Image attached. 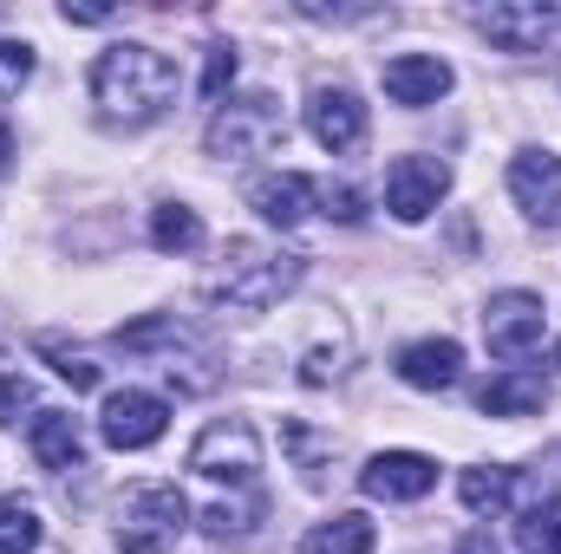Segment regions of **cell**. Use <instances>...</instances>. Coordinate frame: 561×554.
<instances>
[{"instance_id": "obj_16", "label": "cell", "mask_w": 561, "mask_h": 554, "mask_svg": "<svg viewBox=\"0 0 561 554\" xmlns=\"http://www.w3.org/2000/svg\"><path fill=\"white\" fill-rule=\"evenodd\" d=\"M477 405H483V417H536L549 405V379L529 372V366H510L477 392Z\"/></svg>"}, {"instance_id": "obj_28", "label": "cell", "mask_w": 561, "mask_h": 554, "mask_svg": "<svg viewBox=\"0 0 561 554\" xmlns=\"http://www.w3.org/2000/svg\"><path fill=\"white\" fill-rule=\"evenodd\" d=\"M59 13H66L72 26H99V20H112V7H99V0H66Z\"/></svg>"}, {"instance_id": "obj_17", "label": "cell", "mask_w": 561, "mask_h": 554, "mask_svg": "<svg viewBox=\"0 0 561 554\" xmlns=\"http://www.w3.org/2000/svg\"><path fill=\"white\" fill-rule=\"evenodd\" d=\"M26 443H33V457H39L46 470H79V463H85V430H79L72 412H33Z\"/></svg>"}, {"instance_id": "obj_15", "label": "cell", "mask_w": 561, "mask_h": 554, "mask_svg": "<svg viewBox=\"0 0 561 554\" xmlns=\"http://www.w3.org/2000/svg\"><path fill=\"white\" fill-rule=\"evenodd\" d=\"M399 379L412 392H450L463 379V346L457 339H412L399 353Z\"/></svg>"}, {"instance_id": "obj_24", "label": "cell", "mask_w": 561, "mask_h": 554, "mask_svg": "<svg viewBox=\"0 0 561 554\" xmlns=\"http://www.w3.org/2000/svg\"><path fill=\"white\" fill-rule=\"evenodd\" d=\"M33 79V46L26 39H0V99H13Z\"/></svg>"}, {"instance_id": "obj_20", "label": "cell", "mask_w": 561, "mask_h": 554, "mask_svg": "<svg viewBox=\"0 0 561 554\" xmlns=\"http://www.w3.org/2000/svg\"><path fill=\"white\" fill-rule=\"evenodd\" d=\"M150 249H157V255H190V249H203V216H196L190 203H157V216H150Z\"/></svg>"}, {"instance_id": "obj_23", "label": "cell", "mask_w": 561, "mask_h": 554, "mask_svg": "<svg viewBox=\"0 0 561 554\" xmlns=\"http://www.w3.org/2000/svg\"><path fill=\"white\" fill-rule=\"evenodd\" d=\"M39 353L53 359V372H59L72 392H92V385H99V366H92L85 353H72V346H59V339H39Z\"/></svg>"}, {"instance_id": "obj_8", "label": "cell", "mask_w": 561, "mask_h": 554, "mask_svg": "<svg viewBox=\"0 0 561 554\" xmlns=\"http://www.w3.org/2000/svg\"><path fill=\"white\" fill-rule=\"evenodd\" d=\"M450 196V163L444 157H399L392 170H386V209L399 216V222H424V216H437V203Z\"/></svg>"}, {"instance_id": "obj_11", "label": "cell", "mask_w": 561, "mask_h": 554, "mask_svg": "<svg viewBox=\"0 0 561 554\" xmlns=\"http://www.w3.org/2000/svg\"><path fill=\"white\" fill-rule=\"evenodd\" d=\"M359 489L373 503H419V496L437 489V463L424 450H379V457H366Z\"/></svg>"}, {"instance_id": "obj_4", "label": "cell", "mask_w": 561, "mask_h": 554, "mask_svg": "<svg viewBox=\"0 0 561 554\" xmlns=\"http://www.w3.org/2000/svg\"><path fill=\"white\" fill-rule=\"evenodd\" d=\"M209 157H222V163H249V157H268L280 143V105L275 92H236L229 105H216V118H209Z\"/></svg>"}, {"instance_id": "obj_9", "label": "cell", "mask_w": 561, "mask_h": 554, "mask_svg": "<svg viewBox=\"0 0 561 554\" xmlns=\"http://www.w3.org/2000/svg\"><path fill=\"white\" fill-rule=\"evenodd\" d=\"M510 196L536 229H561V157L556 150H516Z\"/></svg>"}, {"instance_id": "obj_21", "label": "cell", "mask_w": 561, "mask_h": 554, "mask_svg": "<svg viewBox=\"0 0 561 554\" xmlns=\"http://www.w3.org/2000/svg\"><path fill=\"white\" fill-rule=\"evenodd\" d=\"M39 549V509L20 496H0V554H33Z\"/></svg>"}, {"instance_id": "obj_1", "label": "cell", "mask_w": 561, "mask_h": 554, "mask_svg": "<svg viewBox=\"0 0 561 554\" xmlns=\"http://www.w3.org/2000/svg\"><path fill=\"white\" fill-rule=\"evenodd\" d=\"M92 105L105 125L144 131L176 105V59L144 46V39H118L92 59Z\"/></svg>"}, {"instance_id": "obj_25", "label": "cell", "mask_w": 561, "mask_h": 554, "mask_svg": "<svg viewBox=\"0 0 561 554\" xmlns=\"http://www.w3.org/2000/svg\"><path fill=\"white\" fill-rule=\"evenodd\" d=\"M229 85H236V46H209V59H203V99L222 105Z\"/></svg>"}, {"instance_id": "obj_19", "label": "cell", "mask_w": 561, "mask_h": 554, "mask_svg": "<svg viewBox=\"0 0 561 554\" xmlns=\"http://www.w3.org/2000/svg\"><path fill=\"white\" fill-rule=\"evenodd\" d=\"M457 496H463L470 516H503L510 496H516V470H503V463H477V470L457 476Z\"/></svg>"}, {"instance_id": "obj_30", "label": "cell", "mask_w": 561, "mask_h": 554, "mask_svg": "<svg viewBox=\"0 0 561 554\" xmlns=\"http://www.w3.org/2000/svg\"><path fill=\"white\" fill-rule=\"evenodd\" d=\"M7 163H13V125L0 118V176H7Z\"/></svg>"}, {"instance_id": "obj_31", "label": "cell", "mask_w": 561, "mask_h": 554, "mask_svg": "<svg viewBox=\"0 0 561 554\" xmlns=\"http://www.w3.org/2000/svg\"><path fill=\"white\" fill-rule=\"evenodd\" d=\"M549 549H556V554H561V529H556V542H549Z\"/></svg>"}, {"instance_id": "obj_3", "label": "cell", "mask_w": 561, "mask_h": 554, "mask_svg": "<svg viewBox=\"0 0 561 554\" xmlns=\"http://www.w3.org/2000/svg\"><path fill=\"white\" fill-rule=\"evenodd\" d=\"M183 529H190V496L176 483H138L125 496V509H118L112 542L125 554H170Z\"/></svg>"}, {"instance_id": "obj_7", "label": "cell", "mask_w": 561, "mask_h": 554, "mask_svg": "<svg viewBox=\"0 0 561 554\" xmlns=\"http://www.w3.org/2000/svg\"><path fill=\"white\" fill-rule=\"evenodd\" d=\"M542 339H549V307H542V293H529V287L490 293V307H483V346H490L496 359H529Z\"/></svg>"}, {"instance_id": "obj_10", "label": "cell", "mask_w": 561, "mask_h": 554, "mask_svg": "<svg viewBox=\"0 0 561 554\" xmlns=\"http://www.w3.org/2000/svg\"><path fill=\"white\" fill-rule=\"evenodd\" d=\"M163 424H170V405H163L157 392H138V385H125V392H112V399H105L99 437H105L112 450H150V443L163 437Z\"/></svg>"}, {"instance_id": "obj_18", "label": "cell", "mask_w": 561, "mask_h": 554, "mask_svg": "<svg viewBox=\"0 0 561 554\" xmlns=\"http://www.w3.org/2000/svg\"><path fill=\"white\" fill-rule=\"evenodd\" d=\"M373 549H379V529H373L359 509L313 522V529H307V542H300V554H373Z\"/></svg>"}, {"instance_id": "obj_14", "label": "cell", "mask_w": 561, "mask_h": 554, "mask_svg": "<svg viewBox=\"0 0 561 554\" xmlns=\"http://www.w3.org/2000/svg\"><path fill=\"white\" fill-rule=\"evenodd\" d=\"M249 209L262 222H275V229H294V222H307L320 209V183L300 176V170H268V176L249 183Z\"/></svg>"}, {"instance_id": "obj_22", "label": "cell", "mask_w": 561, "mask_h": 554, "mask_svg": "<svg viewBox=\"0 0 561 554\" xmlns=\"http://www.w3.org/2000/svg\"><path fill=\"white\" fill-rule=\"evenodd\" d=\"M255 522H262V503H242V509L209 503V509H203V535H209V542H242V535H255Z\"/></svg>"}, {"instance_id": "obj_27", "label": "cell", "mask_w": 561, "mask_h": 554, "mask_svg": "<svg viewBox=\"0 0 561 554\" xmlns=\"http://www.w3.org/2000/svg\"><path fill=\"white\" fill-rule=\"evenodd\" d=\"M320 209H327L333 222H359V216H366V196H359L353 183H340V189H333V183H320Z\"/></svg>"}, {"instance_id": "obj_6", "label": "cell", "mask_w": 561, "mask_h": 554, "mask_svg": "<svg viewBox=\"0 0 561 554\" xmlns=\"http://www.w3.org/2000/svg\"><path fill=\"white\" fill-rule=\"evenodd\" d=\"M477 33L503 53H561V0H496L477 13Z\"/></svg>"}, {"instance_id": "obj_12", "label": "cell", "mask_w": 561, "mask_h": 554, "mask_svg": "<svg viewBox=\"0 0 561 554\" xmlns=\"http://www.w3.org/2000/svg\"><path fill=\"white\" fill-rule=\"evenodd\" d=\"M307 131L320 150H353V143L366 138V105H359V92H346V85H313V99H307Z\"/></svg>"}, {"instance_id": "obj_26", "label": "cell", "mask_w": 561, "mask_h": 554, "mask_svg": "<svg viewBox=\"0 0 561 554\" xmlns=\"http://www.w3.org/2000/svg\"><path fill=\"white\" fill-rule=\"evenodd\" d=\"M20 412H33V379L26 372H0V424H20Z\"/></svg>"}, {"instance_id": "obj_29", "label": "cell", "mask_w": 561, "mask_h": 554, "mask_svg": "<svg viewBox=\"0 0 561 554\" xmlns=\"http://www.w3.org/2000/svg\"><path fill=\"white\" fill-rule=\"evenodd\" d=\"M457 554H503V542H496L490 529H477V535H463V549Z\"/></svg>"}, {"instance_id": "obj_13", "label": "cell", "mask_w": 561, "mask_h": 554, "mask_svg": "<svg viewBox=\"0 0 561 554\" xmlns=\"http://www.w3.org/2000/svg\"><path fill=\"white\" fill-rule=\"evenodd\" d=\"M386 99L392 105H405V112H424V105H437L450 85H457V72L437 59V53H399V59H386Z\"/></svg>"}, {"instance_id": "obj_5", "label": "cell", "mask_w": 561, "mask_h": 554, "mask_svg": "<svg viewBox=\"0 0 561 554\" xmlns=\"http://www.w3.org/2000/svg\"><path fill=\"white\" fill-rule=\"evenodd\" d=\"M190 470L209 476V483L249 489V483L262 476V437H255V424H249V417H216V424L190 443Z\"/></svg>"}, {"instance_id": "obj_2", "label": "cell", "mask_w": 561, "mask_h": 554, "mask_svg": "<svg viewBox=\"0 0 561 554\" xmlns=\"http://www.w3.org/2000/svg\"><path fill=\"white\" fill-rule=\"evenodd\" d=\"M300 275H307V262L275 242H229L222 262L203 275V300L229 307V313H268L300 287Z\"/></svg>"}]
</instances>
